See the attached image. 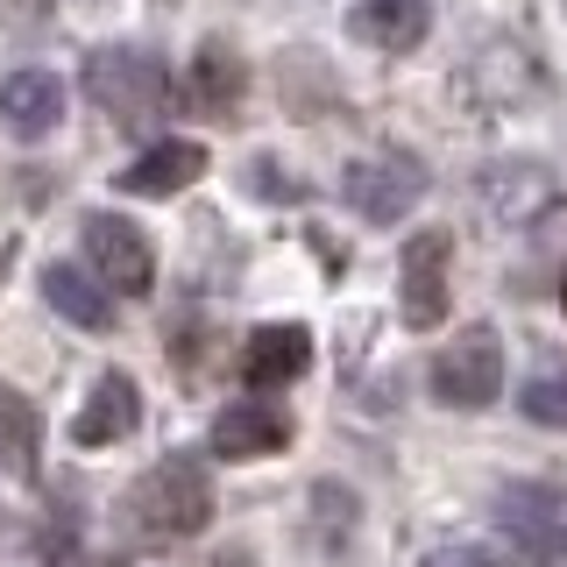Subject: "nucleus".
Listing matches in <instances>:
<instances>
[{
	"mask_svg": "<svg viewBox=\"0 0 567 567\" xmlns=\"http://www.w3.org/2000/svg\"><path fill=\"white\" fill-rule=\"evenodd\" d=\"M518 412L532 425H554V433H567V369L560 362H539L518 390Z\"/></svg>",
	"mask_w": 567,
	"mask_h": 567,
	"instance_id": "dca6fc26",
	"label": "nucleus"
},
{
	"mask_svg": "<svg viewBox=\"0 0 567 567\" xmlns=\"http://www.w3.org/2000/svg\"><path fill=\"white\" fill-rule=\"evenodd\" d=\"M496 525L532 567H567V489L554 483H504L496 489Z\"/></svg>",
	"mask_w": 567,
	"mask_h": 567,
	"instance_id": "20e7f679",
	"label": "nucleus"
},
{
	"mask_svg": "<svg viewBox=\"0 0 567 567\" xmlns=\"http://www.w3.org/2000/svg\"><path fill=\"white\" fill-rule=\"evenodd\" d=\"M241 93V71L227 50H199V106H227Z\"/></svg>",
	"mask_w": 567,
	"mask_h": 567,
	"instance_id": "a211bd4d",
	"label": "nucleus"
},
{
	"mask_svg": "<svg viewBox=\"0 0 567 567\" xmlns=\"http://www.w3.org/2000/svg\"><path fill=\"white\" fill-rule=\"evenodd\" d=\"M560 199V185H554V171H539V164H504L489 177V206L504 213V220H539V213H554Z\"/></svg>",
	"mask_w": 567,
	"mask_h": 567,
	"instance_id": "2eb2a0df",
	"label": "nucleus"
},
{
	"mask_svg": "<svg viewBox=\"0 0 567 567\" xmlns=\"http://www.w3.org/2000/svg\"><path fill=\"white\" fill-rule=\"evenodd\" d=\"M496 390H504V341H496L489 319H475L433 354V398L454 404V412H483Z\"/></svg>",
	"mask_w": 567,
	"mask_h": 567,
	"instance_id": "7ed1b4c3",
	"label": "nucleus"
},
{
	"mask_svg": "<svg viewBox=\"0 0 567 567\" xmlns=\"http://www.w3.org/2000/svg\"><path fill=\"white\" fill-rule=\"evenodd\" d=\"M128 518L150 532V539H192V532H206V518H213L206 468H199V461H185V454L156 461V468L128 489Z\"/></svg>",
	"mask_w": 567,
	"mask_h": 567,
	"instance_id": "f03ea898",
	"label": "nucleus"
},
{
	"mask_svg": "<svg viewBox=\"0 0 567 567\" xmlns=\"http://www.w3.org/2000/svg\"><path fill=\"white\" fill-rule=\"evenodd\" d=\"M135 419H142V398H135V383L114 369V377H100V383H93L85 412L71 419V440H79V447H114V440H128V433H135Z\"/></svg>",
	"mask_w": 567,
	"mask_h": 567,
	"instance_id": "9d476101",
	"label": "nucleus"
},
{
	"mask_svg": "<svg viewBox=\"0 0 567 567\" xmlns=\"http://www.w3.org/2000/svg\"><path fill=\"white\" fill-rule=\"evenodd\" d=\"M85 93L106 121H121V128H156V121L171 114V71L156 50H93L85 58Z\"/></svg>",
	"mask_w": 567,
	"mask_h": 567,
	"instance_id": "f257e3e1",
	"label": "nucleus"
},
{
	"mask_svg": "<svg viewBox=\"0 0 567 567\" xmlns=\"http://www.w3.org/2000/svg\"><path fill=\"white\" fill-rule=\"evenodd\" d=\"M284 440H291V419H284L277 404H262V398H241V404H227V412L213 419V454H220V461L277 454Z\"/></svg>",
	"mask_w": 567,
	"mask_h": 567,
	"instance_id": "1a4fd4ad",
	"label": "nucleus"
},
{
	"mask_svg": "<svg viewBox=\"0 0 567 567\" xmlns=\"http://www.w3.org/2000/svg\"><path fill=\"white\" fill-rule=\"evenodd\" d=\"M0 121H8L14 135H50L64 121V79L43 64H22L0 79Z\"/></svg>",
	"mask_w": 567,
	"mask_h": 567,
	"instance_id": "6e6552de",
	"label": "nucleus"
},
{
	"mask_svg": "<svg viewBox=\"0 0 567 567\" xmlns=\"http://www.w3.org/2000/svg\"><path fill=\"white\" fill-rule=\"evenodd\" d=\"M43 298H50L58 319H71V327H85V333L114 327V298H106V284L85 277L79 262H50V270H43Z\"/></svg>",
	"mask_w": 567,
	"mask_h": 567,
	"instance_id": "ddd939ff",
	"label": "nucleus"
},
{
	"mask_svg": "<svg viewBox=\"0 0 567 567\" xmlns=\"http://www.w3.org/2000/svg\"><path fill=\"white\" fill-rule=\"evenodd\" d=\"M425 567H511V560H496L489 546H433Z\"/></svg>",
	"mask_w": 567,
	"mask_h": 567,
	"instance_id": "6ab92c4d",
	"label": "nucleus"
},
{
	"mask_svg": "<svg viewBox=\"0 0 567 567\" xmlns=\"http://www.w3.org/2000/svg\"><path fill=\"white\" fill-rule=\"evenodd\" d=\"M433 29V0H354V35L369 50H419Z\"/></svg>",
	"mask_w": 567,
	"mask_h": 567,
	"instance_id": "4468645a",
	"label": "nucleus"
},
{
	"mask_svg": "<svg viewBox=\"0 0 567 567\" xmlns=\"http://www.w3.org/2000/svg\"><path fill=\"white\" fill-rule=\"evenodd\" d=\"M419 192H425V171H419L404 150L354 156V164L341 171V199H348V213H354V220H369V227H390V220H404V213L419 206Z\"/></svg>",
	"mask_w": 567,
	"mask_h": 567,
	"instance_id": "39448f33",
	"label": "nucleus"
},
{
	"mask_svg": "<svg viewBox=\"0 0 567 567\" xmlns=\"http://www.w3.org/2000/svg\"><path fill=\"white\" fill-rule=\"evenodd\" d=\"M0 461L14 475H35V412L22 398H8V390H0Z\"/></svg>",
	"mask_w": 567,
	"mask_h": 567,
	"instance_id": "f3484780",
	"label": "nucleus"
},
{
	"mask_svg": "<svg viewBox=\"0 0 567 567\" xmlns=\"http://www.w3.org/2000/svg\"><path fill=\"white\" fill-rule=\"evenodd\" d=\"M199 171H206L199 142H150V150L121 171V192H135V199H171V192H185Z\"/></svg>",
	"mask_w": 567,
	"mask_h": 567,
	"instance_id": "9b49d317",
	"label": "nucleus"
},
{
	"mask_svg": "<svg viewBox=\"0 0 567 567\" xmlns=\"http://www.w3.org/2000/svg\"><path fill=\"white\" fill-rule=\"evenodd\" d=\"M50 8H58V0H0V22L8 29H43Z\"/></svg>",
	"mask_w": 567,
	"mask_h": 567,
	"instance_id": "aec40b11",
	"label": "nucleus"
},
{
	"mask_svg": "<svg viewBox=\"0 0 567 567\" xmlns=\"http://www.w3.org/2000/svg\"><path fill=\"white\" fill-rule=\"evenodd\" d=\"M560 298H567V284H560Z\"/></svg>",
	"mask_w": 567,
	"mask_h": 567,
	"instance_id": "4be33fe9",
	"label": "nucleus"
},
{
	"mask_svg": "<svg viewBox=\"0 0 567 567\" xmlns=\"http://www.w3.org/2000/svg\"><path fill=\"white\" fill-rule=\"evenodd\" d=\"M85 262H93V277L114 298H142L156 284L150 235H142L135 220H121V213H93V220H85Z\"/></svg>",
	"mask_w": 567,
	"mask_h": 567,
	"instance_id": "423d86ee",
	"label": "nucleus"
},
{
	"mask_svg": "<svg viewBox=\"0 0 567 567\" xmlns=\"http://www.w3.org/2000/svg\"><path fill=\"white\" fill-rule=\"evenodd\" d=\"M213 567H248V554H220V560H213Z\"/></svg>",
	"mask_w": 567,
	"mask_h": 567,
	"instance_id": "412c9836",
	"label": "nucleus"
},
{
	"mask_svg": "<svg viewBox=\"0 0 567 567\" xmlns=\"http://www.w3.org/2000/svg\"><path fill=\"white\" fill-rule=\"evenodd\" d=\"M447 256H454L447 227H425L404 241V327L412 333H433L447 319Z\"/></svg>",
	"mask_w": 567,
	"mask_h": 567,
	"instance_id": "0eeeda50",
	"label": "nucleus"
},
{
	"mask_svg": "<svg viewBox=\"0 0 567 567\" xmlns=\"http://www.w3.org/2000/svg\"><path fill=\"white\" fill-rule=\"evenodd\" d=\"M306 362H312V333L306 327H256L248 348H241V377L256 390H277V383L306 377Z\"/></svg>",
	"mask_w": 567,
	"mask_h": 567,
	"instance_id": "f8f14e48",
	"label": "nucleus"
}]
</instances>
